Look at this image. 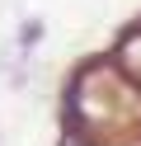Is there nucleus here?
I'll return each mask as SVG.
<instances>
[{
  "mask_svg": "<svg viewBox=\"0 0 141 146\" xmlns=\"http://www.w3.org/2000/svg\"><path fill=\"white\" fill-rule=\"evenodd\" d=\"M71 113L89 146H141V90L113 66H85L75 76Z\"/></svg>",
  "mask_w": 141,
  "mask_h": 146,
  "instance_id": "obj_1",
  "label": "nucleus"
},
{
  "mask_svg": "<svg viewBox=\"0 0 141 146\" xmlns=\"http://www.w3.org/2000/svg\"><path fill=\"white\" fill-rule=\"evenodd\" d=\"M113 66H118L122 76L132 80V85H141V29H132L127 38L118 42V52H113Z\"/></svg>",
  "mask_w": 141,
  "mask_h": 146,
  "instance_id": "obj_2",
  "label": "nucleus"
},
{
  "mask_svg": "<svg viewBox=\"0 0 141 146\" xmlns=\"http://www.w3.org/2000/svg\"><path fill=\"white\" fill-rule=\"evenodd\" d=\"M38 42H42V19H28L19 33V47H38Z\"/></svg>",
  "mask_w": 141,
  "mask_h": 146,
  "instance_id": "obj_3",
  "label": "nucleus"
},
{
  "mask_svg": "<svg viewBox=\"0 0 141 146\" xmlns=\"http://www.w3.org/2000/svg\"><path fill=\"white\" fill-rule=\"evenodd\" d=\"M61 146H89V141H75V137H66V141H61Z\"/></svg>",
  "mask_w": 141,
  "mask_h": 146,
  "instance_id": "obj_4",
  "label": "nucleus"
}]
</instances>
